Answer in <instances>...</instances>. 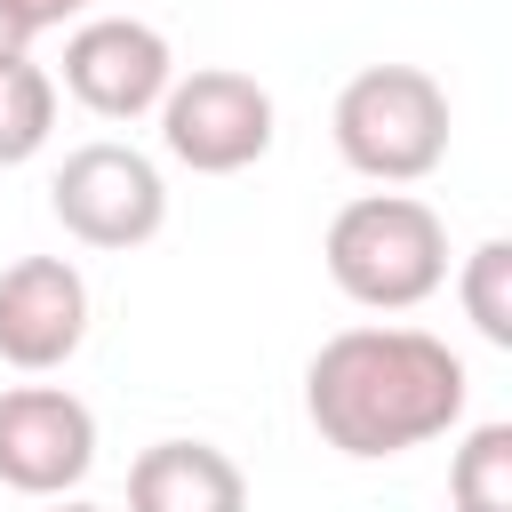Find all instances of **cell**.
<instances>
[{"instance_id": "obj_7", "label": "cell", "mask_w": 512, "mask_h": 512, "mask_svg": "<svg viewBox=\"0 0 512 512\" xmlns=\"http://www.w3.org/2000/svg\"><path fill=\"white\" fill-rule=\"evenodd\" d=\"M168 80H176V56H168V40L144 16H88L64 40V96L88 104L96 120H144V112H160Z\"/></svg>"}, {"instance_id": "obj_2", "label": "cell", "mask_w": 512, "mask_h": 512, "mask_svg": "<svg viewBox=\"0 0 512 512\" xmlns=\"http://www.w3.org/2000/svg\"><path fill=\"white\" fill-rule=\"evenodd\" d=\"M320 256L360 312H416L448 280V224L416 192H360L328 216Z\"/></svg>"}, {"instance_id": "obj_4", "label": "cell", "mask_w": 512, "mask_h": 512, "mask_svg": "<svg viewBox=\"0 0 512 512\" xmlns=\"http://www.w3.org/2000/svg\"><path fill=\"white\" fill-rule=\"evenodd\" d=\"M48 208H56V224L80 248L120 256V248H144L168 224V184H160V168L136 144H112L104 136V144L64 152V168L48 176Z\"/></svg>"}, {"instance_id": "obj_6", "label": "cell", "mask_w": 512, "mask_h": 512, "mask_svg": "<svg viewBox=\"0 0 512 512\" xmlns=\"http://www.w3.org/2000/svg\"><path fill=\"white\" fill-rule=\"evenodd\" d=\"M96 464V416L64 384H8L0 392V488L16 496H72Z\"/></svg>"}, {"instance_id": "obj_13", "label": "cell", "mask_w": 512, "mask_h": 512, "mask_svg": "<svg viewBox=\"0 0 512 512\" xmlns=\"http://www.w3.org/2000/svg\"><path fill=\"white\" fill-rule=\"evenodd\" d=\"M32 32H40V24L24 16V0H0V64H8V56H24V48H32Z\"/></svg>"}, {"instance_id": "obj_11", "label": "cell", "mask_w": 512, "mask_h": 512, "mask_svg": "<svg viewBox=\"0 0 512 512\" xmlns=\"http://www.w3.org/2000/svg\"><path fill=\"white\" fill-rule=\"evenodd\" d=\"M456 512H512V424H472L448 464Z\"/></svg>"}, {"instance_id": "obj_15", "label": "cell", "mask_w": 512, "mask_h": 512, "mask_svg": "<svg viewBox=\"0 0 512 512\" xmlns=\"http://www.w3.org/2000/svg\"><path fill=\"white\" fill-rule=\"evenodd\" d=\"M48 512H104V504H88V496H56Z\"/></svg>"}, {"instance_id": "obj_14", "label": "cell", "mask_w": 512, "mask_h": 512, "mask_svg": "<svg viewBox=\"0 0 512 512\" xmlns=\"http://www.w3.org/2000/svg\"><path fill=\"white\" fill-rule=\"evenodd\" d=\"M80 8H104V0H24V16L48 32V24H64V16H80Z\"/></svg>"}, {"instance_id": "obj_5", "label": "cell", "mask_w": 512, "mask_h": 512, "mask_svg": "<svg viewBox=\"0 0 512 512\" xmlns=\"http://www.w3.org/2000/svg\"><path fill=\"white\" fill-rule=\"evenodd\" d=\"M160 144L192 176H240L272 152V96L232 64H200L160 96Z\"/></svg>"}, {"instance_id": "obj_8", "label": "cell", "mask_w": 512, "mask_h": 512, "mask_svg": "<svg viewBox=\"0 0 512 512\" xmlns=\"http://www.w3.org/2000/svg\"><path fill=\"white\" fill-rule=\"evenodd\" d=\"M80 344H88V280L64 256H16L0 272V360L48 376Z\"/></svg>"}, {"instance_id": "obj_12", "label": "cell", "mask_w": 512, "mask_h": 512, "mask_svg": "<svg viewBox=\"0 0 512 512\" xmlns=\"http://www.w3.org/2000/svg\"><path fill=\"white\" fill-rule=\"evenodd\" d=\"M456 296H464V320L512 352V240H480L456 272Z\"/></svg>"}, {"instance_id": "obj_9", "label": "cell", "mask_w": 512, "mask_h": 512, "mask_svg": "<svg viewBox=\"0 0 512 512\" xmlns=\"http://www.w3.org/2000/svg\"><path fill=\"white\" fill-rule=\"evenodd\" d=\"M128 512H248V472L216 440H152L128 464Z\"/></svg>"}, {"instance_id": "obj_10", "label": "cell", "mask_w": 512, "mask_h": 512, "mask_svg": "<svg viewBox=\"0 0 512 512\" xmlns=\"http://www.w3.org/2000/svg\"><path fill=\"white\" fill-rule=\"evenodd\" d=\"M56 128V80L32 64V56H8L0 64V168H24Z\"/></svg>"}, {"instance_id": "obj_3", "label": "cell", "mask_w": 512, "mask_h": 512, "mask_svg": "<svg viewBox=\"0 0 512 512\" xmlns=\"http://www.w3.org/2000/svg\"><path fill=\"white\" fill-rule=\"evenodd\" d=\"M328 128L368 184H424L448 160V88L424 64H368L336 88Z\"/></svg>"}, {"instance_id": "obj_1", "label": "cell", "mask_w": 512, "mask_h": 512, "mask_svg": "<svg viewBox=\"0 0 512 512\" xmlns=\"http://www.w3.org/2000/svg\"><path fill=\"white\" fill-rule=\"evenodd\" d=\"M464 392H472V376H464V360L440 336L384 328V320L328 336L312 352V368H304V416H312V432L336 456H360V464L408 456V448L440 440L464 416Z\"/></svg>"}]
</instances>
